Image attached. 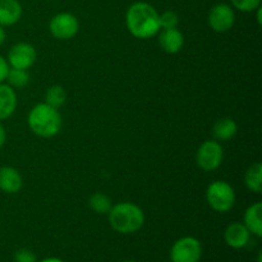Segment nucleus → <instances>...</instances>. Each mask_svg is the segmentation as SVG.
Instances as JSON below:
<instances>
[{
  "instance_id": "nucleus-1",
  "label": "nucleus",
  "mask_w": 262,
  "mask_h": 262,
  "mask_svg": "<svg viewBox=\"0 0 262 262\" xmlns=\"http://www.w3.org/2000/svg\"><path fill=\"white\" fill-rule=\"evenodd\" d=\"M159 13L155 8L146 2H136L125 13V26L135 37L146 40L160 32Z\"/></svg>"
},
{
  "instance_id": "nucleus-2",
  "label": "nucleus",
  "mask_w": 262,
  "mask_h": 262,
  "mask_svg": "<svg viewBox=\"0 0 262 262\" xmlns=\"http://www.w3.org/2000/svg\"><path fill=\"white\" fill-rule=\"evenodd\" d=\"M27 123L30 129L36 136L42 138H51L60 132L63 119L58 109L50 106L46 102H42V104L35 105L30 110Z\"/></svg>"
},
{
  "instance_id": "nucleus-3",
  "label": "nucleus",
  "mask_w": 262,
  "mask_h": 262,
  "mask_svg": "<svg viewBox=\"0 0 262 262\" xmlns=\"http://www.w3.org/2000/svg\"><path fill=\"white\" fill-rule=\"evenodd\" d=\"M109 215V224L120 234H132L138 232L145 224V214L138 205L133 202H119L113 205Z\"/></svg>"
},
{
  "instance_id": "nucleus-4",
  "label": "nucleus",
  "mask_w": 262,
  "mask_h": 262,
  "mask_svg": "<svg viewBox=\"0 0 262 262\" xmlns=\"http://www.w3.org/2000/svg\"><path fill=\"white\" fill-rule=\"evenodd\" d=\"M206 201L214 211L225 214L234 206L235 192L228 182L215 181L207 187Z\"/></svg>"
},
{
  "instance_id": "nucleus-5",
  "label": "nucleus",
  "mask_w": 262,
  "mask_h": 262,
  "mask_svg": "<svg viewBox=\"0 0 262 262\" xmlns=\"http://www.w3.org/2000/svg\"><path fill=\"white\" fill-rule=\"evenodd\" d=\"M201 257L202 245L194 237L179 238L170 248L171 262H200Z\"/></svg>"
},
{
  "instance_id": "nucleus-6",
  "label": "nucleus",
  "mask_w": 262,
  "mask_h": 262,
  "mask_svg": "<svg viewBox=\"0 0 262 262\" xmlns=\"http://www.w3.org/2000/svg\"><path fill=\"white\" fill-rule=\"evenodd\" d=\"M224 150L217 141H205L196 154V163L201 170L214 171L222 165Z\"/></svg>"
},
{
  "instance_id": "nucleus-7",
  "label": "nucleus",
  "mask_w": 262,
  "mask_h": 262,
  "mask_svg": "<svg viewBox=\"0 0 262 262\" xmlns=\"http://www.w3.org/2000/svg\"><path fill=\"white\" fill-rule=\"evenodd\" d=\"M49 30L51 35L58 40H71L79 31L78 18L68 12L58 13L51 18L49 23Z\"/></svg>"
},
{
  "instance_id": "nucleus-8",
  "label": "nucleus",
  "mask_w": 262,
  "mask_h": 262,
  "mask_svg": "<svg viewBox=\"0 0 262 262\" xmlns=\"http://www.w3.org/2000/svg\"><path fill=\"white\" fill-rule=\"evenodd\" d=\"M207 22L211 27L212 31L219 33L228 32L233 28L235 23V12L232 5L225 4V3H219L215 4L210 9Z\"/></svg>"
},
{
  "instance_id": "nucleus-9",
  "label": "nucleus",
  "mask_w": 262,
  "mask_h": 262,
  "mask_svg": "<svg viewBox=\"0 0 262 262\" xmlns=\"http://www.w3.org/2000/svg\"><path fill=\"white\" fill-rule=\"evenodd\" d=\"M37 59V51L35 46L28 42H18L10 48L8 53V64L10 68L30 69Z\"/></svg>"
},
{
  "instance_id": "nucleus-10",
  "label": "nucleus",
  "mask_w": 262,
  "mask_h": 262,
  "mask_svg": "<svg viewBox=\"0 0 262 262\" xmlns=\"http://www.w3.org/2000/svg\"><path fill=\"white\" fill-rule=\"evenodd\" d=\"M250 238L251 233L242 223H232L228 225L224 232L225 243L234 250L245 248L250 242Z\"/></svg>"
},
{
  "instance_id": "nucleus-11",
  "label": "nucleus",
  "mask_w": 262,
  "mask_h": 262,
  "mask_svg": "<svg viewBox=\"0 0 262 262\" xmlns=\"http://www.w3.org/2000/svg\"><path fill=\"white\" fill-rule=\"evenodd\" d=\"M23 179L19 171L13 166L0 168V191L7 194H14L20 191Z\"/></svg>"
},
{
  "instance_id": "nucleus-12",
  "label": "nucleus",
  "mask_w": 262,
  "mask_h": 262,
  "mask_svg": "<svg viewBox=\"0 0 262 262\" xmlns=\"http://www.w3.org/2000/svg\"><path fill=\"white\" fill-rule=\"evenodd\" d=\"M159 45L166 54H177L184 45V36L178 28L161 30L159 35Z\"/></svg>"
},
{
  "instance_id": "nucleus-13",
  "label": "nucleus",
  "mask_w": 262,
  "mask_h": 262,
  "mask_svg": "<svg viewBox=\"0 0 262 262\" xmlns=\"http://www.w3.org/2000/svg\"><path fill=\"white\" fill-rule=\"evenodd\" d=\"M17 94L9 84L0 83V122L7 120L17 109Z\"/></svg>"
},
{
  "instance_id": "nucleus-14",
  "label": "nucleus",
  "mask_w": 262,
  "mask_h": 262,
  "mask_svg": "<svg viewBox=\"0 0 262 262\" xmlns=\"http://www.w3.org/2000/svg\"><path fill=\"white\" fill-rule=\"evenodd\" d=\"M22 5L18 0H0V26L8 27L19 22Z\"/></svg>"
},
{
  "instance_id": "nucleus-15",
  "label": "nucleus",
  "mask_w": 262,
  "mask_h": 262,
  "mask_svg": "<svg viewBox=\"0 0 262 262\" xmlns=\"http://www.w3.org/2000/svg\"><path fill=\"white\" fill-rule=\"evenodd\" d=\"M243 224L248 232L257 238L262 237V204L256 202L247 207L243 216Z\"/></svg>"
},
{
  "instance_id": "nucleus-16",
  "label": "nucleus",
  "mask_w": 262,
  "mask_h": 262,
  "mask_svg": "<svg viewBox=\"0 0 262 262\" xmlns=\"http://www.w3.org/2000/svg\"><path fill=\"white\" fill-rule=\"evenodd\" d=\"M238 125L232 118H222L212 127V135L217 141H229L237 135Z\"/></svg>"
},
{
  "instance_id": "nucleus-17",
  "label": "nucleus",
  "mask_w": 262,
  "mask_h": 262,
  "mask_svg": "<svg viewBox=\"0 0 262 262\" xmlns=\"http://www.w3.org/2000/svg\"><path fill=\"white\" fill-rule=\"evenodd\" d=\"M245 184L253 193H261L262 192V164L255 163L246 170Z\"/></svg>"
},
{
  "instance_id": "nucleus-18",
  "label": "nucleus",
  "mask_w": 262,
  "mask_h": 262,
  "mask_svg": "<svg viewBox=\"0 0 262 262\" xmlns=\"http://www.w3.org/2000/svg\"><path fill=\"white\" fill-rule=\"evenodd\" d=\"M89 205L92 211L100 215H106L113 207L112 199L105 193H101V192H96V193L92 194L89 199Z\"/></svg>"
},
{
  "instance_id": "nucleus-19",
  "label": "nucleus",
  "mask_w": 262,
  "mask_h": 262,
  "mask_svg": "<svg viewBox=\"0 0 262 262\" xmlns=\"http://www.w3.org/2000/svg\"><path fill=\"white\" fill-rule=\"evenodd\" d=\"M67 100V92L59 84H54V86L49 87L48 91L45 94V102L50 106L59 109L60 106H63L64 102Z\"/></svg>"
},
{
  "instance_id": "nucleus-20",
  "label": "nucleus",
  "mask_w": 262,
  "mask_h": 262,
  "mask_svg": "<svg viewBox=\"0 0 262 262\" xmlns=\"http://www.w3.org/2000/svg\"><path fill=\"white\" fill-rule=\"evenodd\" d=\"M5 81H8V84L13 89H22V87L27 86L30 82V74L25 69L9 68Z\"/></svg>"
},
{
  "instance_id": "nucleus-21",
  "label": "nucleus",
  "mask_w": 262,
  "mask_h": 262,
  "mask_svg": "<svg viewBox=\"0 0 262 262\" xmlns=\"http://www.w3.org/2000/svg\"><path fill=\"white\" fill-rule=\"evenodd\" d=\"M161 30H169V28H177L179 25V17L173 10H166L163 14L159 15Z\"/></svg>"
},
{
  "instance_id": "nucleus-22",
  "label": "nucleus",
  "mask_w": 262,
  "mask_h": 262,
  "mask_svg": "<svg viewBox=\"0 0 262 262\" xmlns=\"http://www.w3.org/2000/svg\"><path fill=\"white\" fill-rule=\"evenodd\" d=\"M230 2L233 8L243 13L255 12L257 8L261 7V0H230Z\"/></svg>"
},
{
  "instance_id": "nucleus-23",
  "label": "nucleus",
  "mask_w": 262,
  "mask_h": 262,
  "mask_svg": "<svg viewBox=\"0 0 262 262\" xmlns=\"http://www.w3.org/2000/svg\"><path fill=\"white\" fill-rule=\"evenodd\" d=\"M14 262H37V258L31 250L20 248L14 253Z\"/></svg>"
},
{
  "instance_id": "nucleus-24",
  "label": "nucleus",
  "mask_w": 262,
  "mask_h": 262,
  "mask_svg": "<svg viewBox=\"0 0 262 262\" xmlns=\"http://www.w3.org/2000/svg\"><path fill=\"white\" fill-rule=\"evenodd\" d=\"M9 64H8L7 59L3 58L0 55V83H4V81L7 79L8 72H9Z\"/></svg>"
},
{
  "instance_id": "nucleus-25",
  "label": "nucleus",
  "mask_w": 262,
  "mask_h": 262,
  "mask_svg": "<svg viewBox=\"0 0 262 262\" xmlns=\"http://www.w3.org/2000/svg\"><path fill=\"white\" fill-rule=\"evenodd\" d=\"M5 142H7V130L0 122V148L5 145Z\"/></svg>"
},
{
  "instance_id": "nucleus-26",
  "label": "nucleus",
  "mask_w": 262,
  "mask_h": 262,
  "mask_svg": "<svg viewBox=\"0 0 262 262\" xmlns=\"http://www.w3.org/2000/svg\"><path fill=\"white\" fill-rule=\"evenodd\" d=\"M5 38H7V33H5L4 28H3L2 26H0V46H2L3 43H4Z\"/></svg>"
},
{
  "instance_id": "nucleus-27",
  "label": "nucleus",
  "mask_w": 262,
  "mask_h": 262,
  "mask_svg": "<svg viewBox=\"0 0 262 262\" xmlns=\"http://www.w3.org/2000/svg\"><path fill=\"white\" fill-rule=\"evenodd\" d=\"M38 262H64V261L60 260V258H58V257H48V258H43V260H41Z\"/></svg>"
},
{
  "instance_id": "nucleus-28",
  "label": "nucleus",
  "mask_w": 262,
  "mask_h": 262,
  "mask_svg": "<svg viewBox=\"0 0 262 262\" xmlns=\"http://www.w3.org/2000/svg\"><path fill=\"white\" fill-rule=\"evenodd\" d=\"M257 262H262V255H261V252L258 253V257H257Z\"/></svg>"
},
{
  "instance_id": "nucleus-29",
  "label": "nucleus",
  "mask_w": 262,
  "mask_h": 262,
  "mask_svg": "<svg viewBox=\"0 0 262 262\" xmlns=\"http://www.w3.org/2000/svg\"><path fill=\"white\" fill-rule=\"evenodd\" d=\"M125 262H136V261H125Z\"/></svg>"
}]
</instances>
